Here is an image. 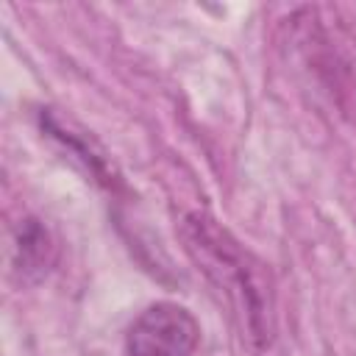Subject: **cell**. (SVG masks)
I'll return each instance as SVG.
<instances>
[{"mask_svg":"<svg viewBox=\"0 0 356 356\" xmlns=\"http://www.w3.org/2000/svg\"><path fill=\"white\" fill-rule=\"evenodd\" d=\"M181 236L197 270L239 317L245 337L256 348H267L273 337V300L261 264L225 228L203 214H189L184 220Z\"/></svg>","mask_w":356,"mask_h":356,"instance_id":"obj_1","label":"cell"},{"mask_svg":"<svg viewBox=\"0 0 356 356\" xmlns=\"http://www.w3.org/2000/svg\"><path fill=\"white\" fill-rule=\"evenodd\" d=\"M200 325L195 314L172 300L142 309L125 331V356H195Z\"/></svg>","mask_w":356,"mask_h":356,"instance_id":"obj_2","label":"cell"},{"mask_svg":"<svg viewBox=\"0 0 356 356\" xmlns=\"http://www.w3.org/2000/svg\"><path fill=\"white\" fill-rule=\"evenodd\" d=\"M50 264H53V245L47 231L39 225V220L25 217L17 231L14 267L22 273V281H36L50 270Z\"/></svg>","mask_w":356,"mask_h":356,"instance_id":"obj_3","label":"cell"}]
</instances>
